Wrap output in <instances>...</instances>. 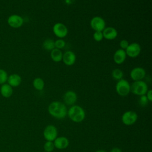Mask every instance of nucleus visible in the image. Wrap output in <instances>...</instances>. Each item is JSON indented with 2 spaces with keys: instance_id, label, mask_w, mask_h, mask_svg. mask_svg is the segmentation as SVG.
<instances>
[{
  "instance_id": "f257e3e1",
  "label": "nucleus",
  "mask_w": 152,
  "mask_h": 152,
  "mask_svg": "<svg viewBox=\"0 0 152 152\" xmlns=\"http://www.w3.org/2000/svg\"><path fill=\"white\" fill-rule=\"evenodd\" d=\"M49 113L52 117L57 119H63L67 115V108L66 104L59 101L51 102L48 108Z\"/></svg>"
},
{
  "instance_id": "f03ea898",
  "label": "nucleus",
  "mask_w": 152,
  "mask_h": 152,
  "mask_svg": "<svg viewBox=\"0 0 152 152\" xmlns=\"http://www.w3.org/2000/svg\"><path fill=\"white\" fill-rule=\"evenodd\" d=\"M68 118L74 122L80 123L83 121L86 118V112L80 106L74 104L67 110Z\"/></svg>"
},
{
  "instance_id": "7ed1b4c3",
  "label": "nucleus",
  "mask_w": 152,
  "mask_h": 152,
  "mask_svg": "<svg viewBox=\"0 0 152 152\" xmlns=\"http://www.w3.org/2000/svg\"><path fill=\"white\" fill-rule=\"evenodd\" d=\"M148 90L147 84L143 80L134 81L131 85V92L137 96L145 95Z\"/></svg>"
},
{
  "instance_id": "20e7f679",
  "label": "nucleus",
  "mask_w": 152,
  "mask_h": 152,
  "mask_svg": "<svg viewBox=\"0 0 152 152\" xmlns=\"http://www.w3.org/2000/svg\"><path fill=\"white\" fill-rule=\"evenodd\" d=\"M115 89L117 94L122 97L126 96L131 92V84L129 83L124 78L118 81Z\"/></svg>"
},
{
  "instance_id": "39448f33",
  "label": "nucleus",
  "mask_w": 152,
  "mask_h": 152,
  "mask_svg": "<svg viewBox=\"0 0 152 152\" xmlns=\"http://www.w3.org/2000/svg\"><path fill=\"white\" fill-rule=\"evenodd\" d=\"M138 119L137 113L133 110H128L124 112L121 117L122 123L127 126L134 125Z\"/></svg>"
},
{
  "instance_id": "423d86ee",
  "label": "nucleus",
  "mask_w": 152,
  "mask_h": 152,
  "mask_svg": "<svg viewBox=\"0 0 152 152\" xmlns=\"http://www.w3.org/2000/svg\"><path fill=\"white\" fill-rule=\"evenodd\" d=\"M52 31L53 34L59 39L65 37L68 33L67 27L62 23H55L52 27Z\"/></svg>"
},
{
  "instance_id": "0eeeda50",
  "label": "nucleus",
  "mask_w": 152,
  "mask_h": 152,
  "mask_svg": "<svg viewBox=\"0 0 152 152\" xmlns=\"http://www.w3.org/2000/svg\"><path fill=\"white\" fill-rule=\"evenodd\" d=\"M43 135L46 141H53L58 137V130L56 127L53 125H47L43 130Z\"/></svg>"
},
{
  "instance_id": "6e6552de",
  "label": "nucleus",
  "mask_w": 152,
  "mask_h": 152,
  "mask_svg": "<svg viewBox=\"0 0 152 152\" xmlns=\"http://www.w3.org/2000/svg\"><path fill=\"white\" fill-rule=\"evenodd\" d=\"M90 27L94 31H102L106 27L104 20L100 16L93 17L90 22Z\"/></svg>"
},
{
  "instance_id": "1a4fd4ad",
  "label": "nucleus",
  "mask_w": 152,
  "mask_h": 152,
  "mask_svg": "<svg viewBox=\"0 0 152 152\" xmlns=\"http://www.w3.org/2000/svg\"><path fill=\"white\" fill-rule=\"evenodd\" d=\"M126 56L134 58L137 57L141 53V48L139 43L134 42L129 43L128 46L125 50Z\"/></svg>"
},
{
  "instance_id": "9d476101",
  "label": "nucleus",
  "mask_w": 152,
  "mask_h": 152,
  "mask_svg": "<svg viewBox=\"0 0 152 152\" xmlns=\"http://www.w3.org/2000/svg\"><path fill=\"white\" fill-rule=\"evenodd\" d=\"M7 23L11 27L18 28L21 27L24 24V19L20 15L12 14L8 17Z\"/></svg>"
},
{
  "instance_id": "9b49d317",
  "label": "nucleus",
  "mask_w": 152,
  "mask_h": 152,
  "mask_svg": "<svg viewBox=\"0 0 152 152\" xmlns=\"http://www.w3.org/2000/svg\"><path fill=\"white\" fill-rule=\"evenodd\" d=\"M130 77L134 81H140L142 80L145 77L146 72L145 70L140 66L135 67L131 69L130 72Z\"/></svg>"
},
{
  "instance_id": "f8f14e48",
  "label": "nucleus",
  "mask_w": 152,
  "mask_h": 152,
  "mask_svg": "<svg viewBox=\"0 0 152 152\" xmlns=\"http://www.w3.org/2000/svg\"><path fill=\"white\" fill-rule=\"evenodd\" d=\"M77 94L72 90H68L66 91L63 96V99L65 104L69 106L74 105L77 100Z\"/></svg>"
},
{
  "instance_id": "ddd939ff",
  "label": "nucleus",
  "mask_w": 152,
  "mask_h": 152,
  "mask_svg": "<svg viewBox=\"0 0 152 152\" xmlns=\"http://www.w3.org/2000/svg\"><path fill=\"white\" fill-rule=\"evenodd\" d=\"M62 61L65 65L71 66L74 65L76 61V55L74 52L71 50H66L63 53Z\"/></svg>"
},
{
  "instance_id": "4468645a",
  "label": "nucleus",
  "mask_w": 152,
  "mask_h": 152,
  "mask_svg": "<svg viewBox=\"0 0 152 152\" xmlns=\"http://www.w3.org/2000/svg\"><path fill=\"white\" fill-rule=\"evenodd\" d=\"M53 144L55 148L58 150H64L68 147L69 141L66 137H57L53 141Z\"/></svg>"
},
{
  "instance_id": "2eb2a0df",
  "label": "nucleus",
  "mask_w": 152,
  "mask_h": 152,
  "mask_svg": "<svg viewBox=\"0 0 152 152\" xmlns=\"http://www.w3.org/2000/svg\"><path fill=\"white\" fill-rule=\"evenodd\" d=\"M103 38L108 40H114L118 36V31L113 27H106L102 31Z\"/></svg>"
},
{
  "instance_id": "dca6fc26",
  "label": "nucleus",
  "mask_w": 152,
  "mask_h": 152,
  "mask_svg": "<svg viewBox=\"0 0 152 152\" xmlns=\"http://www.w3.org/2000/svg\"><path fill=\"white\" fill-rule=\"evenodd\" d=\"M126 54L125 50L122 49H118L113 54V59L115 63L120 65L124 63L126 58Z\"/></svg>"
},
{
  "instance_id": "f3484780",
  "label": "nucleus",
  "mask_w": 152,
  "mask_h": 152,
  "mask_svg": "<svg viewBox=\"0 0 152 152\" xmlns=\"http://www.w3.org/2000/svg\"><path fill=\"white\" fill-rule=\"evenodd\" d=\"M22 81L21 77L17 74H12L8 77L7 84L12 87H16L19 86Z\"/></svg>"
},
{
  "instance_id": "a211bd4d",
  "label": "nucleus",
  "mask_w": 152,
  "mask_h": 152,
  "mask_svg": "<svg viewBox=\"0 0 152 152\" xmlns=\"http://www.w3.org/2000/svg\"><path fill=\"white\" fill-rule=\"evenodd\" d=\"M0 93L2 97L9 98L12 95L13 88L7 83L3 84L0 87Z\"/></svg>"
},
{
  "instance_id": "6ab92c4d",
  "label": "nucleus",
  "mask_w": 152,
  "mask_h": 152,
  "mask_svg": "<svg viewBox=\"0 0 152 152\" xmlns=\"http://www.w3.org/2000/svg\"><path fill=\"white\" fill-rule=\"evenodd\" d=\"M50 58L55 62H59L62 60L63 52L61 50L54 48L50 51Z\"/></svg>"
},
{
  "instance_id": "aec40b11",
  "label": "nucleus",
  "mask_w": 152,
  "mask_h": 152,
  "mask_svg": "<svg viewBox=\"0 0 152 152\" xmlns=\"http://www.w3.org/2000/svg\"><path fill=\"white\" fill-rule=\"evenodd\" d=\"M33 86L38 91L43 90L45 87V81L42 78L36 77L33 81Z\"/></svg>"
},
{
  "instance_id": "412c9836",
  "label": "nucleus",
  "mask_w": 152,
  "mask_h": 152,
  "mask_svg": "<svg viewBox=\"0 0 152 152\" xmlns=\"http://www.w3.org/2000/svg\"><path fill=\"white\" fill-rule=\"evenodd\" d=\"M42 46L43 49L46 50L51 51L55 48V41L52 39H46L44 40Z\"/></svg>"
},
{
  "instance_id": "4be33fe9",
  "label": "nucleus",
  "mask_w": 152,
  "mask_h": 152,
  "mask_svg": "<svg viewBox=\"0 0 152 152\" xmlns=\"http://www.w3.org/2000/svg\"><path fill=\"white\" fill-rule=\"evenodd\" d=\"M112 78L117 81H119L123 78L124 77V72L119 69V68H115L112 71Z\"/></svg>"
},
{
  "instance_id": "5701e85b",
  "label": "nucleus",
  "mask_w": 152,
  "mask_h": 152,
  "mask_svg": "<svg viewBox=\"0 0 152 152\" xmlns=\"http://www.w3.org/2000/svg\"><path fill=\"white\" fill-rule=\"evenodd\" d=\"M43 149L46 152H52L55 149L53 141H46L43 145Z\"/></svg>"
},
{
  "instance_id": "b1692460",
  "label": "nucleus",
  "mask_w": 152,
  "mask_h": 152,
  "mask_svg": "<svg viewBox=\"0 0 152 152\" xmlns=\"http://www.w3.org/2000/svg\"><path fill=\"white\" fill-rule=\"evenodd\" d=\"M8 73L7 71L3 69L0 68V84L2 85L3 84L6 83L8 79Z\"/></svg>"
},
{
  "instance_id": "393cba45",
  "label": "nucleus",
  "mask_w": 152,
  "mask_h": 152,
  "mask_svg": "<svg viewBox=\"0 0 152 152\" xmlns=\"http://www.w3.org/2000/svg\"><path fill=\"white\" fill-rule=\"evenodd\" d=\"M66 45V42L63 39H58L55 41V48L61 50L64 48Z\"/></svg>"
},
{
  "instance_id": "a878e982",
  "label": "nucleus",
  "mask_w": 152,
  "mask_h": 152,
  "mask_svg": "<svg viewBox=\"0 0 152 152\" xmlns=\"http://www.w3.org/2000/svg\"><path fill=\"white\" fill-rule=\"evenodd\" d=\"M148 102H149V101L147 99V96L145 95H142V96H140L138 103L141 106H142V107L146 106L148 104Z\"/></svg>"
},
{
  "instance_id": "bb28decb",
  "label": "nucleus",
  "mask_w": 152,
  "mask_h": 152,
  "mask_svg": "<svg viewBox=\"0 0 152 152\" xmlns=\"http://www.w3.org/2000/svg\"><path fill=\"white\" fill-rule=\"evenodd\" d=\"M93 39L96 42H100L103 39V36L102 31H94L93 34Z\"/></svg>"
},
{
  "instance_id": "cd10ccee",
  "label": "nucleus",
  "mask_w": 152,
  "mask_h": 152,
  "mask_svg": "<svg viewBox=\"0 0 152 152\" xmlns=\"http://www.w3.org/2000/svg\"><path fill=\"white\" fill-rule=\"evenodd\" d=\"M129 44V43L128 41L126 39L121 40L119 42V46L121 47V49H124V50H125L126 49V48L128 46Z\"/></svg>"
},
{
  "instance_id": "c85d7f7f",
  "label": "nucleus",
  "mask_w": 152,
  "mask_h": 152,
  "mask_svg": "<svg viewBox=\"0 0 152 152\" xmlns=\"http://www.w3.org/2000/svg\"><path fill=\"white\" fill-rule=\"evenodd\" d=\"M145 96H147V98L150 102L152 101V90L151 89L148 90L147 92L145 94Z\"/></svg>"
},
{
  "instance_id": "c756f323",
  "label": "nucleus",
  "mask_w": 152,
  "mask_h": 152,
  "mask_svg": "<svg viewBox=\"0 0 152 152\" xmlns=\"http://www.w3.org/2000/svg\"><path fill=\"white\" fill-rule=\"evenodd\" d=\"M110 152H122V150L118 147H113Z\"/></svg>"
},
{
  "instance_id": "7c9ffc66",
  "label": "nucleus",
  "mask_w": 152,
  "mask_h": 152,
  "mask_svg": "<svg viewBox=\"0 0 152 152\" xmlns=\"http://www.w3.org/2000/svg\"><path fill=\"white\" fill-rule=\"evenodd\" d=\"M65 2L67 5H71L74 2V0H64Z\"/></svg>"
},
{
  "instance_id": "2f4dec72",
  "label": "nucleus",
  "mask_w": 152,
  "mask_h": 152,
  "mask_svg": "<svg viewBox=\"0 0 152 152\" xmlns=\"http://www.w3.org/2000/svg\"><path fill=\"white\" fill-rule=\"evenodd\" d=\"M96 152H107V151L104 150H97Z\"/></svg>"
},
{
  "instance_id": "473e14b6",
  "label": "nucleus",
  "mask_w": 152,
  "mask_h": 152,
  "mask_svg": "<svg viewBox=\"0 0 152 152\" xmlns=\"http://www.w3.org/2000/svg\"><path fill=\"white\" fill-rule=\"evenodd\" d=\"M44 152H46V151H44Z\"/></svg>"
}]
</instances>
